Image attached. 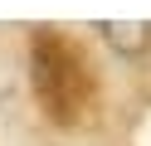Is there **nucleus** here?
<instances>
[{
	"instance_id": "f257e3e1",
	"label": "nucleus",
	"mask_w": 151,
	"mask_h": 146,
	"mask_svg": "<svg viewBox=\"0 0 151 146\" xmlns=\"http://www.w3.org/2000/svg\"><path fill=\"white\" fill-rule=\"evenodd\" d=\"M34 93H39V102L49 107V117H59V122H73L78 117V107L88 102V73H83L78 54H73L63 39L54 34H39L34 39Z\"/></svg>"
},
{
	"instance_id": "f03ea898",
	"label": "nucleus",
	"mask_w": 151,
	"mask_h": 146,
	"mask_svg": "<svg viewBox=\"0 0 151 146\" xmlns=\"http://www.w3.org/2000/svg\"><path fill=\"white\" fill-rule=\"evenodd\" d=\"M98 29H102V39H107L117 54H127V58H137L141 49L151 44V24L146 19H102Z\"/></svg>"
}]
</instances>
